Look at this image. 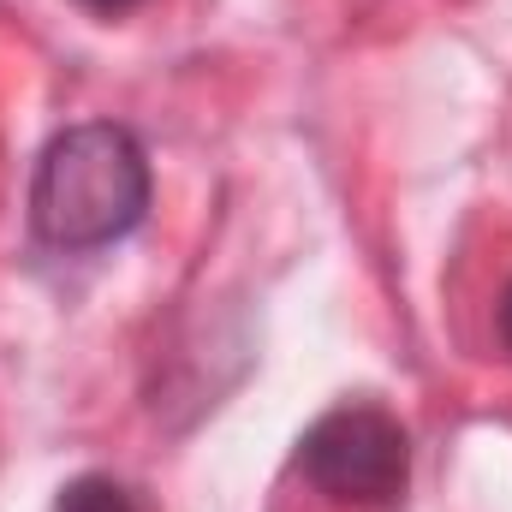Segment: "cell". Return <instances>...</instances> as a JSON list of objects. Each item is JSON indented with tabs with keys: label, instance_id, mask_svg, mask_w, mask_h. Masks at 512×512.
Returning a JSON list of instances; mask_svg holds the SVG:
<instances>
[{
	"label": "cell",
	"instance_id": "6da1fadb",
	"mask_svg": "<svg viewBox=\"0 0 512 512\" xmlns=\"http://www.w3.org/2000/svg\"><path fill=\"white\" fill-rule=\"evenodd\" d=\"M149 215V155L126 126L60 131L30 179V227L54 251H102Z\"/></svg>",
	"mask_w": 512,
	"mask_h": 512
},
{
	"label": "cell",
	"instance_id": "7a4b0ae2",
	"mask_svg": "<svg viewBox=\"0 0 512 512\" xmlns=\"http://www.w3.org/2000/svg\"><path fill=\"white\" fill-rule=\"evenodd\" d=\"M298 471L310 489H322L328 501H352V507H387L405 495L411 477V441L399 429V417H387L382 405H334L322 411L304 441H298Z\"/></svg>",
	"mask_w": 512,
	"mask_h": 512
},
{
	"label": "cell",
	"instance_id": "3957f363",
	"mask_svg": "<svg viewBox=\"0 0 512 512\" xmlns=\"http://www.w3.org/2000/svg\"><path fill=\"white\" fill-rule=\"evenodd\" d=\"M54 512H143V507H137V495L126 483H114L102 471H84L54 495Z\"/></svg>",
	"mask_w": 512,
	"mask_h": 512
},
{
	"label": "cell",
	"instance_id": "277c9868",
	"mask_svg": "<svg viewBox=\"0 0 512 512\" xmlns=\"http://www.w3.org/2000/svg\"><path fill=\"white\" fill-rule=\"evenodd\" d=\"M84 12H96V18H120V12H131V6H143V0H78Z\"/></svg>",
	"mask_w": 512,
	"mask_h": 512
},
{
	"label": "cell",
	"instance_id": "5b68a950",
	"mask_svg": "<svg viewBox=\"0 0 512 512\" xmlns=\"http://www.w3.org/2000/svg\"><path fill=\"white\" fill-rule=\"evenodd\" d=\"M495 322H501V346L512 352V286L501 292V310H495Z\"/></svg>",
	"mask_w": 512,
	"mask_h": 512
}]
</instances>
